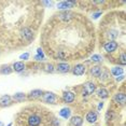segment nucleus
Listing matches in <instances>:
<instances>
[{
  "label": "nucleus",
  "instance_id": "c756f323",
  "mask_svg": "<svg viewBox=\"0 0 126 126\" xmlns=\"http://www.w3.org/2000/svg\"><path fill=\"white\" fill-rule=\"evenodd\" d=\"M0 126H3V123L2 122H0Z\"/></svg>",
  "mask_w": 126,
  "mask_h": 126
},
{
  "label": "nucleus",
  "instance_id": "c85d7f7f",
  "mask_svg": "<svg viewBox=\"0 0 126 126\" xmlns=\"http://www.w3.org/2000/svg\"><path fill=\"white\" fill-rule=\"evenodd\" d=\"M123 79V76H120V78H116L117 81H120V80H122Z\"/></svg>",
  "mask_w": 126,
  "mask_h": 126
},
{
  "label": "nucleus",
  "instance_id": "9b49d317",
  "mask_svg": "<svg viewBox=\"0 0 126 126\" xmlns=\"http://www.w3.org/2000/svg\"><path fill=\"white\" fill-rule=\"evenodd\" d=\"M70 113H71V111H70V109H68V108H64L59 111V115L62 117H64V119H68V117L70 116Z\"/></svg>",
  "mask_w": 126,
  "mask_h": 126
},
{
  "label": "nucleus",
  "instance_id": "9d476101",
  "mask_svg": "<svg viewBox=\"0 0 126 126\" xmlns=\"http://www.w3.org/2000/svg\"><path fill=\"white\" fill-rule=\"evenodd\" d=\"M57 69H58L61 72H68L70 69L69 65L68 64H65V63H62V64H58V66H57Z\"/></svg>",
  "mask_w": 126,
  "mask_h": 126
},
{
  "label": "nucleus",
  "instance_id": "4468645a",
  "mask_svg": "<svg viewBox=\"0 0 126 126\" xmlns=\"http://www.w3.org/2000/svg\"><path fill=\"white\" fill-rule=\"evenodd\" d=\"M114 100L115 101H117V102H121V104H123L124 105L125 104V101H126V97H125V95L124 94H116L115 95V97H114Z\"/></svg>",
  "mask_w": 126,
  "mask_h": 126
},
{
  "label": "nucleus",
  "instance_id": "6ab92c4d",
  "mask_svg": "<svg viewBox=\"0 0 126 126\" xmlns=\"http://www.w3.org/2000/svg\"><path fill=\"white\" fill-rule=\"evenodd\" d=\"M97 94H98V96L101 97V98H107L108 97V91H106L105 88H100V90H98Z\"/></svg>",
  "mask_w": 126,
  "mask_h": 126
},
{
  "label": "nucleus",
  "instance_id": "2eb2a0df",
  "mask_svg": "<svg viewBox=\"0 0 126 126\" xmlns=\"http://www.w3.org/2000/svg\"><path fill=\"white\" fill-rule=\"evenodd\" d=\"M91 73L94 77H99L100 73H101V69H100V67H98V66H95V67H93L91 69Z\"/></svg>",
  "mask_w": 126,
  "mask_h": 126
},
{
  "label": "nucleus",
  "instance_id": "1a4fd4ad",
  "mask_svg": "<svg viewBox=\"0 0 126 126\" xmlns=\"http://www.w3.org/2000/svg\"><path fill=\"white\" fill-rule=\"evenodd\" d=\"M64 100L66 102H72L74 100V94L71 92H66L64 94Z\"/></svg>",
  "mask_w": 126,
  "mask_h": 126
},
{
  "label": "nucleus",
  "instance_id": "b1692460",
  "mask_svg": "<svg viewBox=\"0 0 126 126\" xmlns=\"http://www.w3.org/2000/svg\"><path fill=\"white\" fill-rule=\"evenodd\" d=\"M120 59H121V63L123 65H125L126 64V61H125V53H123L122 55H121V57H120Z\"/></svg>",
  "mask_w": 126,
  "mask_h": 126
},
{
  "label": "nucleus",
  "instance_id": "dca6fc26",
  "mask_svg": "<svg viewBox=\"0 0 126 126\" xmlns=\"http://www.w3.org/2000/svg\"><path fill=\"white\" fill-rule=\"evenodd\" d=\"M13 68H14V70L15 71H22V70H24V68H25V66H24V64L23 63H21V62H18V63H15V64L13 65Z\"/></svg>",
  "mask_w": 126,
  "mask_h": 126
},
{
  "label": "nucleus",
  "instance_id": "0eeeda50",
  "mask_svg": "<svg viewBox=\"0 0 126 126\" xmlns=\"http://www.w3.org/2000/svg\"><path fill=\"white\" fill-rule=\"evenodd\" d=\"M22 33H23V36H24V38L28 40V41L32 39V31H31L29 28H24V29L22 30Z\"/></svg>",
  "mask_w": 126,
  "mask_h": 126
},
{
  "label": "nucleus",
  "instance_id": "aec40b11",
  "mask_svg": "<svg viewBox=\"0 0 126 126\" xmlns=\"http://www.w3.org/2000/svg\"><path fill=\"white\" fill-rule=\"evenodd\" d=\"M14 99H15L16 101H23V100L25 99V95L22 93H17L14 95Z\"/></svg>",
  "mask_w": 126,
  "mask_h": 126
},
{
  "label": "nucleus",
  "instance_id": "f03ea898",
  "mask_svg": "<svg viewBox=\"0 0 126 126\" xmlns=\"http://www.w3.org/2000/svg\"><path fill=\"white\" fill-rule=\"evenodd\" d=\"M104 47H105V50L107 51V52H109V53L114 52V51L116 50V47H117V43L116 42H114V41H109V42H106Z\"/></svg>",
  "mask_w": 126,
  "mask_h": 126
},
{
  "label": "nucleus",
  "instance_id": "a211bd4d",
  "mask_svg": "<svg viewBox=\"0 0 126 126\" xmlns=\"http://www.w3.org/2000/svg\"><path fill=\"white\" fill-rule=\"evenodd\" d=\"M41 94H42V92L40 90H35V91H32L30 93L29 97H30V98H38V97L41 96Z\"/></svg>",
  "mask_w": 126,
  "mask_h": 126
},
{
  "label": "nucleus",
  "instance_id": "4be33fe9",
  "mask_svg": "<svg viewBox=\"0 0 126 126\" xmlns=\"http://www.w3.org/2000/svg\"><path fill=\"white\" fill-rule=\"evenodd\" d=\"M37 53H38V55H37V56H39L41 59H44V54H43V51H42L40 47L38 48V50H37Z\"/></svg>",
  "mask_w": 126,
  "mask_h": 126
},
{
  "label": "nucleus",
  "instance_id": "6e6552de",
  "mask_svg": "<svg viewBox=\"0 0 126 126\" xmlns=\"http://www.w3.org/2000/svg\"><path fill=\"white\" fill-rule=\"evenodd\" d=\"M10 102H11V97L8 96V95H4V96H2L1 98H0V106H2V107L8 106Z\"/></svg>",
  "mask_w": 126,
  "mask_h": 126
},
{
  "label": "nucleus",
  "instance_id": "5701e85b",
  "mask_svg": "<svg viewBox=\"0 0 126 126\" xmlns=\"http://www.w3.org/2000/svg\"><path fill=\"white\" fill-rule=\"evenodd\" d=\"M10 72H11L10 67H3V69L1 70V73H3V74H5V73H10Z\"/></svg>",
  "mask_w": 126,
  "mask_h": 126
},
{
  "label": "nucleus",
  "instance_id": "20e7f679",
  "mask_svg": "<svg viewBox=\"0 0 126 126\" xmlns=\"http://www.w3.org/2000/svg\"><path fill=\"white\" fill-rule=\"evenodd\" d=\"M43 99L45 102H51V104H53L56 100V96L54 95L53 93H45L43 95Z\"/></svg>",
  "mask_w": 126,
  "mask_h": 126
},
{
  "label": "nucleus",
  "instance_id": "a878e982",
  "mask_svg": "<svg viewBox=\"0 0 126 126\" xmlns=\"http://www.w3.org/2000/svg\"><path fill=\"white\" fill-rule=\"evenodd\" d=\"M47 71H50V72H52V71H53V66H52V65H47Z\"/></svg>",
  "mask_w": 126,
  "mask_h": 126
},
{
  "label": "nucleus",
  "instance_id": "412c9836",
  "mask_svg": "<svg viewBox=\"0 0 126 126\" xmlns=\"http://www.w3.org/2000/svg\"><path fill=\"white\" fill-rule=\"evenodd\" d=\"M92 61L93 62H101L102 61V57L100 56V55H98V54H96V55H93L92 56Z\"/></svg>",
  "mask_w": 126,
  "mask_h": 126
},
{
  "label": "nucleus",
  "instance_id": "f257e3e1",
  "mask_svg": "<svg viewBox=\"0 0 126 126\" xmlns=\"http://www.w3.org/2000/svg\"><path fill=\"white\" fill-rule=\"evenodd\" d=\"M42 122L41 115H39L38 113H31L27 117V123L29 126H39Z\"/></svg>",
  "mask_w": 126,
  "mask_h": 126
},
{
  "label": "nucleus",
  "instance_id": "ddd939ff",
  "mask_svg": "<svg viewBox=\"0 0 126 126\" xmlns=\"http://www.w3.org/2000/svg\"><path fill=\"white\" fill-rule=\"evenodd\" d=\"M86 120L90 123H94V122H96V120H97V114L95 112H88L87 113V115H86Z\"/></svg>",
  "mask_w": 126,
  "mask_h": 126
},
{
  "label": "nucleus",
  "instance_id": "7c9ffc66",
  "mask_svg": "<svg viewBox=\"0 0 126 126\" xmlns=\"http://www.w3.org/2000/svg\"><path fill=\"white\" fill-rule=\"evenodd\" d=\"M11 125H12V124H9V126H11Z\"/></svg>",
  "mask_w": 126,
  "mask_h": 126
},
{
  "label": "nucleus",
  "instance_id": "423d86ee",
  "mask_svg": "<svg viewBox=\"0 0 126 126\" xmlns=\"http://www.w3.org/2000/svg\"><path fill=\"white\" fill-rule=\"evenodd\" d=\"M76 4L74 2H71V1H63V2H59L57 4V8L58 9H68V8H71Z\"/></svg>",
  "mask_w": 126,
  "mask_h": 126
},
{
  "label": "nucleus",
  "instance_id": "f8f14e48",
  "mask_svg": "<svg viewBox=\"0 0 126 126\" xmlns=\"http://www.w3.org/2000/svg\"><path fill=\"white\" fill-rule=\"evenodd\" d=\"M82 123H83V120L80 116H73L71 119V124L73 126H81Z\"/></svg>",
  "mask_w": 126,
  "mask_h": 126
},
{
  "label": "nucleus",
  "instance_id": "bb28decb",
  "mask_svg": "<svg viewBox=\"0 0 126 126\" xmlns=\"http://www.w3.org/2000/svg\"><path fill=\"white\" fill-rule=\"evenodd\" d=\"M100 14H101L100 12H99V13H96V14H94V15H93V16H94V18H97V17H98V16L100 15Z\"/></svg>",
  "mask_w": 126,
  "mask_h": 126
},
{
  "label": "nucleus",
  "instance_id": "393cba45",
  "mask_svg": "<svg viewBox=\"0 0 126 126\" xmlns=\"http://www.w3.org/2000/svg\"><path fill=\"white\" fill-rule=\"evenodd\" d=\"M28 57H29V54L25 53V54H22L21 55V59H28Z\"/></svg>",
  "mask_w": 126,
  "mask_h": 126
},
{
  "label": "nucleus",
  "instance_id": "cd10ccee",
  "mask_svg": "<svg viewBox=\"0 0 126 126\" xmlns=\"http://www.w3.org/2000/svg\"><path fill=\"white\" fill-rule=\"evenodd\" d=\"M44 4H47V5H51V4H52V2H48V1H47V2H44Z\"/></svg>",
  "mask_w": 126,
  "mask_h": 126
},
{
  "label": "nucleus",
  "instance_id": "f3484780",
  "mask_svg": "<svg viewBox=\"0 0 126 126\" xmlns=\"http://www.w3.org/2000/svg\"><path fill=\"white\" fill-rule=\"evenodd\" d=\"M111 72H112V74H114L115 77H119V76H122L123 74V69L120 67H115V68H112Z\"/></svg>",
  "mask_w": 126,
  "mask_h": 126
},
{
  "label": "nucleus",
  "instance_id": "39448f33",
  "mask_svg": "<svg viewBox=\"0 0 126 126\" xmlns=\"http://www.w3.org/2000/svg\"><path fill=\"white\" fill-rule=\"evenodd\" d=\"M84 72H85V67H84V65L79 64V65H77L76 67L73 68V73L76 74V76H81V74H83Z\"/></svg>",
  "mask_w": 126,
  "mask_h": 126
},
{
  "label": "nucleus",
  "instance_id": "7ed1b4c3",
  "mask_svg": "<svg viewBox=\"0 0 126 126\" xmlns=\"http://www.w3.org/2000/svg\"><path fill=\"white\" fill-rule=\"evenodd\" d=\"M95 91V84L94 83L88 82L86 84H84V90H83V95H88V94H92Z\"/></svg>",
  "mask_w": 126,
  "mask_h": 126
}]
</instances>
